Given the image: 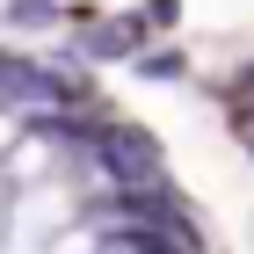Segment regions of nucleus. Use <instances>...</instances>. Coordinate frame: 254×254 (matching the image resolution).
<instances>
[{
	"mask_svg": "<svg viewBox=\"0 0 254 254\" xmlns=\"http://www.w3.org/2000/svg\"><path fill=\"white\" fill-rule=\"evenodd\" d=\"M102 153L117 160L124 175L131 182H145V189H153V175H160V160H153V145H145V138L138 131H102Z\"/></svg>",
	"mask_w": 254,
	"mask_h": 254,
	"instance_id": "nucleus-1",
	"label": "nucleus"
},
{
	"mask_svg": "<svg viewBox=\"0 0 254 254\" xmlns=\"http://www.w3.org/2000/svg\"><path fill=\"white\" fill-rule=\"evenodd\" d=\"M138 73H145V80H175L182 59H175V51H153V59H138Z\"/></svg>",
	"mask_w": 254,
	"mask_h": 254,
	"instance_id": "nucleus-2",
	"label": "nucleus"
},
{
	"mask_svg": "<svg viewBox=\"0 0 254 254\" xmlns=\"http://www.w3.org/2000/svg\"><path fill=\"white\" fill-rule=\"evenodd\" d=\"M7 15H15L22 29H44V22H51V7H44V0H15V7H7Z\"/></svg>",
	"mask_w": 254,
	"mask_h": 254,
	"instance_id": "nucleus-3",
	"label": "nucleus"
},
{
	"mask_svg": "<svg viewBox=\"0 0 254 254\" xmlns=\"http://www.w3.org/2000/svg\"><path fill=\"white\" fill-rule=\"evenodd\" d=\"M124 44H131V29H95V44H87V51H102V59H109V51H124Z\"/></svg>",
	"mask_w": 254,
	"mask_h": 254,
	"instance_id": "nucleus-4",
	"label": "nucleus"
}]
</instances>
